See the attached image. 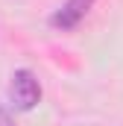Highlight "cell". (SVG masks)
I'll return each mask as SVG.
<instances>
[{
  "label": "cell",
  "mask_w": 123,
  "mask_h": 126,
  "mask_svg": "<svg viewBox=\"0 0 123 126\" xmlns=\"http://www.w3.org/2000/svg\"><path fill=\"white\" fill-rule=\"evenodd\" d=\"M9 97H12V103H15L18 111H32L41 103V85H38V79H35V73L30 67H18L12 73Z\"/></svg>",
  "instance_id": "obj_1"
},
{
  "label": "cell",
  "mask_w": 123,
  "mask_h": 126,
  "mask_svg": "<svg viewBox=\"0 0 123 126\" xmlns=\"http://www.w3.org/2000/svg\"><path fill=\"white\" fill-rule=\"evenodd\" d=\"M94 3H97V0H64L59 9L50 15V27L59 30V32L76 30V27L85 21V15L94 9Z\"/></svg>",
  "instance_id": "obj_2"
},
{
  "label": "cell",
  "mask_w": 123,
  "mask_h": 126,
  "mask_svg": "<svg viewBox=\"0 0 123 126\" xmlns=\"http://www.w3.org/2000/svg\"><path fill=\"white\" fill-rule=\"evenodd\" d=\"M0 126H18V123H15V117L9 114V109H6L3 103H0Z\"/></svg>",
  "instance_id": "obj_3"
}]
</instances>
